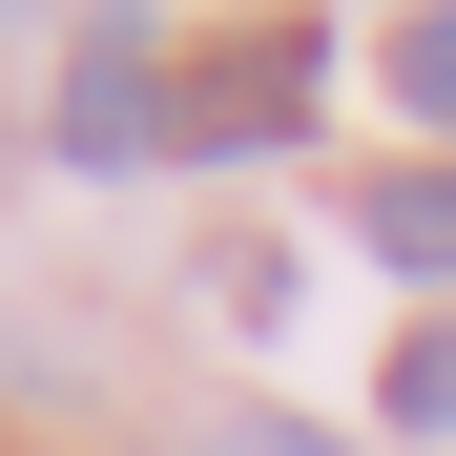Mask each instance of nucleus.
<instances>
[{"label": "nucleus", "mask_w": 456, "mask_h": 456, "mask_svg": "<svg viewBox=\"0 0 456 456\" xmlns=\"http://www.w3.org/2000/svg\"><path fill=\"white\" fill-rule=\"evenodd\" d=\"M312 84H332V21H249V42L187 62L167 145H290V125H312Z\"/></svg>", "instance_id": "obj_1"}, {"label": "nucleus", "mask_w": 456, "mask_h": 456, "mask_svg": "<svg viewBox=\"0 0 456 456\" xmlns=\"http://www.w3.org/2000/svg\"><path fill=\"white\" fill-rule=\"evenodd\" d=\"M167 456H332V436H290V415H249V436H167Z\"/></svg>", "instance_id": "obj_6"}, {"label": "nucleus", "mask_w": 456, "mask_h": 456, "mask_svg": "<svg viewBox=\"0 0 456 456\" xmlns=\"http://www.w3.org/2000/svg\"><path fill=\"white\" fill-rule=\"evenodd\" d=\"M42 145H62V167H145V145H167V42H145V21H84Z\"/></svg>", "instance_id": "obj_2"}, {"label": "nucleus", "mask_w": 456, "mask_h": 456, "mask_svg": "<svg viewBox=\"0 0 456 456\" xmlns=\"http://www.w3.org/2000/svg\"><path fill=\"white\" fill-rule=\"evenodd\" d=\"M373 84H395V125H436V145H456V0H436V21H395V42H373Z\"/></svg>", "instance_id": "obj_4"}, {"label": "nucleus", "mask_w": 456, "mask_h": 456, "mask_svg": "<svg viewBox=\"0 0 456 456\" xmlns=\"http://www.w3.org/2000/svg\"><path fill=\"white\" fill-rule=\"evenodd\" d=\"M373 415H395V436H456V332H415L395 373H373Z\"/></svg>", "instance_id": "obj_5"}, {"label": "nucleus", "mask_w": 456, "mask_h": 456, "mask_svg": "<svg viewBox=\"0 0 456 456\" xmlns=\"http://www.w3.org/2000/svg\"><path fill=\"white\" fill-rule=\"evenodd\" d=\"M353 249L395 270V290H456V167H373L353 187Z\"/></svg>", "instance_id": "obj_3"}]
</instances>
